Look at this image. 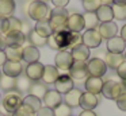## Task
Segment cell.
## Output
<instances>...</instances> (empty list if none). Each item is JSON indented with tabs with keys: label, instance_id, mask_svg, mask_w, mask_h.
I'll return each instance as SVG.
<instances>
[{
	"label": "cell",
	"instance_id": "obj_1",
	"mask_svg": "<svg viewBox=\"0 0 126 116\" xmlns=\"http://www.w3.org/2000/svg\"><path fill=\"white\" fill-rule=\"evenodd\" d=\"M46 45L53 50H66L73 49L77 45H81V35L80 32H72L64 28L60 31H54L50 37H47Z\"/></svg>",
	"mask_w": 126,
	"mask_h": 116
},
{
	"label": "cell",
	"instance_id": "obj_2",
	"mask_svg": "<svg viewBox=\"0 0 126 116\" xmlns=\"http://www.w3.org/2000/svg\"><path fill=\"white\" fill-rule=\"evenodd\" d=\"M50 7L42 0H33L27 7V15L35 22L47 20L50 16Z\"/></svg>",
	"mask_w": 126,
	"mask_h": 116
},
{
	"label": "cell",
	"instance_id": "obj_3",
	"mask_svg": "<svg viewBox=\"0 0 126 116\" xmlns=\"http://www.w3.org/2000/svg\"><path fill=\"white\" fill-rule=\"evenodd\" d=\"M126 93V81L107 80L103 82L102 94L109 100H117L118 96Z\"/></svg>",
	"mask_w": 126,
	"mask_h": 116
},
{
	"label": "cell",
	"instance_id": "obj_4",
	"mask_svg": "<svg viewBox=\"0 0 126 116\" xmlns=\"http://www.w3.org/2000/svg\"><path fill=\"white\" fill-rule=\"evenodd\" d=\"M69 13L65 8H57L54 7L52 11H50V16L47 19L50 27H52L53 32L54 31H60V30L65 28L66 24V19H68Z\"/></svg>",
	"mask_w": 126,
	"mask_h": 116
},
{
	"label": "cell",
	"instance_id": "obj_5",
	"mask_svg": "<svg viewBox=\"0 0 126 116\" xmlns=\"http://www.w3.org/2000/svg\"><path fill=\"white\" fill-rule=\"evenodd\" d=\"M23 103V97L20 93H18L16 90H11L7 92L4 94L3 100H1V104H3V108L10 113H14L18 108L22 105Z\"/></svg>",
	"mask_w": 126,
	"mask_h": 116
},
{
	"label": "cell",
	"instance_id": "obj_6",
	"mask_svg": "<svg viewBox=\"0 0 126 116\" xmlns=\"http://www.w3.org/2000/svg\"><path fill=\"white\" fill-rule=\"evenodd\" d=\"M85 64H87L88 76H91V77H100L102 78L107 72V66H106V64H104V61L102 58L95 57V58L88 59Z\"/></svg>",
	"mask_w": 126,
	"mask_h": 116
},
{
	"label": "cell",
	"instance_id": "obj_7",
	"mask_svg": "<svg viewBox=\"0 0 126 116\" xmlns=\"http://www.w3.org/2000/svg\"><path fill=\"white\" fill-rule=\"evenodd\" d=\"M69 77L73 81H85L90 76L87 72V64L81 61H75L69 69Z\"/></svg>",
	"mask_w": 126,
	"mask_h": 116
},
{
	"label": "cell",
	"instance_id": "obj_8",
	"mask_svg": "<svg viewBox=\"0 0 126 116\" xmlns=\"http://www.w3.org/2000/svg\"><path fill=\"white\" fill-rule=\"evenodd\" d=\"M56 67L58 70H64V72H68L71 69V66L73 65V58H72V54L71 51L68 50H60L57 54H56Z\"/></svg>",
	"mask_w": 126,
	"mask_h": 116
},
{
	"label": "cell",
	"instance_id": "obj_9",
	"mask_svg": "<svg viewBox=\"0 0 126 116\" xmlns=\"http://www.w3.org/2000/svg\"><path fill=\"white\" fill-rule=\"evenodd\" d=\"M81 43L87 46L88 49H96L102 43V37L98 30H85V32L81 35Z\"/></svg>",
	"mask_w": 126,
	"mask_h": 116
},
{
	"label": "cell",
	"instance_id": "obj_10",
	"mask_svg": "<svg viewBox=\"0 0 126 116\" xmlns=\"http://www.w3.org/2000/svg\"><path fill=\"white\" fill-rule=\"evenodd\" d=\"M54 86H56V90L60 94H66L69 90H72L75 88L73 80L69 77V74H60L54 82Z\"/></svg>",
	"mask_w": 126,
	"mask_h": 116
},
{
	"label": "cell",
	"instance_id": "obj_11",
	"mask_svg": "<svg viewBox=\"0 0 126 116\" xmlns=\"http://www.w3.org/2000/svg\"><path fill=\"white\" fill-rule=\"evenodd\" d=\"M65 28L72 32H80L84 30V19L81 13H72L66 19Z\"/></svg>",
	"mask_w": 126,
	"mask_h": 116
},
{
	"label": "cell",
	"instance_id": "obj_12",
	"mask_svg": "<svg viewBox=\"0 0 126 116\" xmlns=\"http://www.w3.org/2000/svg\"><path fill=\"white\" fill-rule=\"evenodd\" d=\"M100 34L102 39H110V38L118 35V26L115 22H104V23H99L98 28H96Z\"/></svg>",
	"mask_w": 126,
	"mask_h": 116
},
{
	"label": "cell",
	"instance_id": "obj_13",
	"mask_svg": "<svg viewBox=\"0 0 126 116\" xmlns=\"http://www.w3.org/2000/svg\"><path fill=\"white\" fill-rule=\"evenodd\" d=\"M44 67H45V65H42L39 61L29 64L27 66H26L25 76L27 78H30L31 81H41L42 73H44Z\"/></svg>",
	"mask_w": 126,
	"mask_h": 116
},
{
	"label": "cell",
	"instance_id": "obj_14",
	"mask_svg": "<svg viewBox=\"0 0 126 116\" xmlns=\"http://www.w3.org/2000/svg\"><path fill=\"white\" fill-rule=\"evenodd\" d=\"M98 104H99V97L96 94L83 92L81 97H80V104H79V107H81L83 111H92L94 108H96Z\"/></svg>",
	"mask_w": 126,
	"mask_h": 116
},
{
	"label": "cell",
	"instance_id": "obj_15",
	"mask_svg": "<svg viewBox=\"0 0 126 116\" xmlns=\"http://www.w3.org/2000/svg\"><path fill=\"white\" fill-rule=\"evenodd\" d=\"M42 101H44L45 107L54 109L57 105H60L61 103H63V96H61V94L58 93L56 89H52V90H49V89H47V92L45 93Z\"/></svg>",
	"mask_w": 126,
	"mask_h": 116
},
{
	"label": "cell",
	"instance_id": "obj_16",
	"mask_svg": "<svg viewBox=\"0 0 126 116\" xmlns=\"http://www.w3.org/2000/svg\"><path fill=\"white\" fill-rule=\"evenodd\" d=\"M103 82L100 77H88L87 80L84 81V86H85V92L88 93H92L98 96L99 93H102V88H103Z\"/></svg>",
	"mask_w": 126,
	"mask_h": 116
},
{
	"label": "cell",
	"instance_id": "obj_17",
	"mask_svg": "<svg viewBox=\"0 0 126 116\" xmlns=\"http://www.w3.org/2000/svg\"><path fill=\"white\" fill-rule=\"evenodd\" d=\"M107 51L109 53H118V54H122L126 49V42L119 37V35H115V37L107 39Z\"/></svg>",
	"mask_w": 126,
	"mask_h": 116
},
{
	"label": "cell",
	"instance_id": "obj_18",
	"mask_svg": "<svg viewBox=\"0 0 126 116\" xmlns=\"http://www.w3.org/2000/svg\"><path fill=\"white\" fill-rule=\"evenodd\" d=\"M3 73L6 76H10V77H19L23 73V66L20 62H14V61H6L3 66Z\"/></svg>",
	"mask_w": 126,
	"mask_h": 116
},
{
	"label": "cell",
	"instance_id": "obj_19",
	"mask_svg": "<svg viewBox=\"0 0 126 116\" xmlns=\"http://www.w3.org/2000/svg\"><path fill=\"white\" fill-rule=\"evenodd\" d=\"M60 73H58V69L53 65H46L44 67V73H42V82L46 84V85H50V84H54L56 80L58 78Z\"/></svg>",
	"mask_w": 126,
	"mask_h": 116
},
{
	"label": "cell",
	"instance_id": "obj_20",
	"mask_svg": "<svg viewBox=\"0 0 126 116\" xmlns=\"http://www.w3.org/2000/svg\"><path fill=\"white\" fill-rule=\"evenodd\" d=\"M71 54H72V58L73 61H81V62H87L90 59V49L87 46L81 45H77L76 47H73L71 50Z\"/></svg>",
	"mask_w": 126,
	"mask_h": 116
},
{
	"label": "cell",
	"instance_id": "obj_21",
	"mask_svg": "<svg viewBox=\"0 0 126 116\" xmlns=\"http://www.w3.org/2000/svg\"><path fill=\"white\" fill-rule=\"evenodd\" d=\"M81 94H83V92L80 90V89L73 88L72 90H69L68 93L64 96V103H65L68 107H71V108L79 107V104H80V97H81Z\"/></svg>",
	"mask_w": 126,
	"mask_h": 116
},
{
	"label": "cell",
	"instance_id": "obj_22",
	"mask_svg": "<svg viewBox=\"0 0 126 116\" xmlns=\"http://www.w3.org/2000/svg\"><path fill=\"white\" fill-rule=\"evenodd\" d=\"M26 40V35L23 32H10L4 35L6 46H22Z\"/></svg>",
	"mask_w": 126,
	"mask_h": 116
},
{
	"label": "cell",
	"instance_id": "obj_23",
	"mask_svg": "<svg viewBox=\"0 0 126 116\" xmlns=\"http://www.w3.org/2000/svg\"><path fill=\"white\" fill-rule=\"evenodd\" d=\"M103 61H104V64H106L107 67H110V69H117V67L125 61V57H123V54L109 53V51H107V54L104 55Z\"/></svg>",
	"mask_w": 126,
	"mask_h": 116
},
{
	"label": "cell",
	"instance_id": "obj_24",
	"mask_svg": "<svg viewBox=\"0 0 126 116\" xmlns=\"http://www.w3.org/2000/svg\"><path fill=\"white\" fill-rule=\"evenodd\" d=\"M7 61H14V62H20L22 61V53L23 47L22 46H6L4 49Z\"/></svg>",
	"mask_w": 126,
	"mask_h": 116
},
{
	"label": "cell",
	"instance_id": "obj_25",
	"mask_svg": "<svg viewBox=\"0 0 126 116\" xmlns=\"http://www.w3.org/2000/svg\"><path fill=\"white\" fill-rule=\"evenodd\" d=\"M39 50L34 46H26L23 47V53H22V59L26 61L27 64H33V62H37L39 59Z\"/></svg>",
	"mask_w": 126,
	"mask_h": 116
},
{
	"label": "cell",
	"instance_id": "obj_26",
	"mask_svg": "<svg viewBox=\"0 0 126 116\" xmlns=\"http://www.w3.org/2000/svg\"><path fill=\"white\" fill-rule=\"evenodd\" d=\"M46 92H47V86H46V84H44L42 81H33L30 89H29V94L35 96L37 99H39L41 101H42V99H44Z\"/></svg>",
	"mask_w": 126,
	"mask_h": 116
},
{
	"label": "cell",
	"instance_id": "obj_27",
	"mask_svg": "<svg viewBox=\"0 0 126 116\" xmlns=\"http://www.w3.org/2000/svg\"><path fill=\"white\" fill-rule=\"evenodd\" d=\"M95 13H96V16H98L99 23H104V22H112V19H114L111 5H104V4H102L100 7L96 10Z\"/></svg>",
	"mask_w": 126,
	"mask_h": 116
},
{
	"label": "cell",
	"instance_id": "obj_28",
	"mask_svg": "<svg viewBox=\"0 0 126 116\" xmlns=\"http://www.w3.org/2000/svg\"><path fill=\"white\" fill-rule=\"evenodd\" d=\"M15 0H0V16L3 18H10L15 12Z\"/></svg>",
	"mask_w": 126,
	"mask_h": 116
},
{
	"label": "cell",
	"instance_id": "obj_29",
	"mask_svg": "<svg viewBox=\"0 0 126 116\" xmlns=\"http://www.w3.org/2000/svg\"><path fill=\"white\" fill-rule=\"evenodd\" d=\"M31 84H33V81H31L30 78H27L26 76L20 74L19 77L15 78V90H16L18 93H20V94L26 93V92H29Z\"/></svg>",
	"mask_w": 126,
	"mask_h": 116
},
{
	"label": "cell",
	"instance_id": "obj_30",
	"mask_svg": "<svg viewBox=\"0 0 126 116\" xmlns=\"http://www.w3.org/2000/svg\"><path fill=\"white\" fill-rule=\"evenodd\" d=\"M34 31H35L37 34H39L41 37H44V38H47V37H50V35L53 34V30H52V27H50V24H49L47 20L37 22L35 26H34Z\"/></svg>",
	"mask_w": 126,
	"mask_h": 116
},
{
	"label": "cell",
	"instance_id": "obj_31",
	"mask_svg": "<svg viewBox=\"0 0 126 116\" xmlns=\"http://www.w3.org/2000/svg\"><path fill=\"white\" fill-rule=\"evenodd\" d=\"M83 19H84V28H87V30L98 28L99 20H98V16H96L95 12H85L83 15Z\"/></svg>",
	"mask_w": 126,
	"mask_h": 116
},
{
	"label": "cell",
	"instance_id": "obj_32",
	"mask_svg": "<svg viewBox=\"0 0 126 116\" xmlns=\"http://www.w3.org/2000/svg\"><path fill=\"white\" fill-rule=\"evenodd\" d=\"M27 38H29V42L31 43V46H34V47H41V46H45L47 42V38H44L41 37L39 34H37L34 30H31L30 32L27 34Z\"/></svg>",
	"mask_w": 126,
	"mask_h": 116
},
{
	"label": "cell",
	"instance_id": "obj_33",
	"mask_svg": "<svg viewBox=\"0 0 126 116\" xmlns=\"http://www.w3.org/2000/svg\"><path fill=\"white\" fill-rule=\"evenodd\" d=\"M0 88L3 89L4 92L15 90V78L3 74L1 77H0Z\"/></svg>",
	"mask_w": 126,
	"mask_h": 116
},
{
	"label": "cell",
	"instance_id": "obj_34",
	"mask_svg": "<svg viewBox=\"0 0 126 116\" xmlns=\"http://www.w3.org/2000/svg\"><path fill=\"white\" fill-rule=\"evenodd\" d=\"M112 10V15H114V19L117 20H126V3L123 4H112L111 5Z\"/></svg>",
	"mask_w": 126,
	"mask_h": 116
},
{
	"label": "cell",
	"instance_id": "obj_35",
	"mask_svg": "<svg viewBox=\"0 0 126 116\" xmlns=\"http://www.w3.org/2000/svg\"><path fill=\"white\" fill-rule=\"evenodd\" d=\"M23 104L29 105L34 112H37V111L42 107V101H41V100L37 99L35 96H31V94H27L26 97H23Z\"/></svg>",
	"mask_w": 126,
	"mask_h": 116
},
{
	"label": "cell",
	"instance_id": "obj_36",
	"mask_svg": "<svg viewBox=\"0 0 126 116\" xmlns=\"http://www.w3.org/2000/svg\"><path fill=\"white\" fill-rule=\"evenodd\" d=\"M22 32V20L15 16H10L8 18V32Z\"/></svg>",
	"mask_w": 126,
	"mask_h": 116
},
{
	"label": "cell",
	"instance_id": "obj_37",
	"mask_svg": "<svg viewBox=\"0 0 126 116\" xmlns=\"http://www.w3.org/2000/svg\"><path fill=\"white\" fill-rule=\"evenodd\" d=\"M53 113L54 116H72V108L68 107L65 103H61L53 109Z\"/></svg>",
	"mask_w": 126,
	"mask_h": 116
},
{
	"label": "cell",
	"instance_id": "obj_38",
	"mask_svg": "<svg viewBox=\"0 0 126 116\" xmlns=\"http://www.w3.org/2000/svg\"><path fill=\"white\" fill-rule=\"evenodd\" d=\"M102 5L100 0H83V7L85 12H96L99 7Z\"/></svg>",
	"mask_w": 126,
	"mask_h": 116
},
{
	"label": "cell",
	"instance_id": "obj_39",
	"mask_svg": "<svg viewBox=\"0 0 126 116\" xmlns=\"http://www.w3.org/2000/svg\"><path fill=\"white\" fill-rule=\"evenodd\" d=\"M14 116H35V112H34L29 105H26L22 103V105L14 112Z\"/></svg>",
	"mask_w": 126,
	"mask_h": 116
},
{
	"label": "cell",
	"instance_id": "obj_40",
	"mask_svg": "<svg viewBox=\"0 0 126 116\" xmlns=\"http://www.w3.org/2000/svg\"><path fill=\"white\" fill-rule=\"evenodd\" d=\"M8 32V18L0 16V35H6Z\"/></svg>",
	"mask_w": 126,
	"mask_h": 116
},
{
	"label": "cell",
	"instance_id": "obj_41",
	"mask_svg": "<svg viewBox=\"0 0 126 116\" xmlns=\"http://www.w3.org/2000/svg\"><path fill=\"white\" fill-rule=\"evenodd\" d=\"M115 70H117V76H118V77H119L122 81H126V61H123Z\"/></svg>",
	"mask_w": 126,
	"mask_h": 116
},
{
	"label": "cell",
	"instance_id": "obj_42",
	"mask_svg": "<svg viewBox=\"0 0 126 116\" xmlns=\"http://www.w3.org/2000/svg\"><path fill=\"white\" fill-rule=\"evenodd\" d=\"M115 103H117V107L119 108L121 111L126 112V93H123V94H121V96H118L117 100H115Z\"/></svg>",
	"mask_w": 126,
	"mask_h": 116
},
{
	"label": "cell",
	"instance_id": "obj_43",
	"mask_svg": "<svg viewBox=\"0 0 126 116\" xmlns=\"http://www.w3.org/2000/svg\"><path fill=\"white\" fill-rule=\"evenodd\" d=\"M35 116H54L52 108H47V107H41L38 111L35 112Z\"/></svg>",
	"mask_w": 126,
	"mask_h": 116
},
{
	"label": "cell",
	"instance_id": "obj_44",
	"mask_svg": "<svg viewBox=\"0 0 126 116\" xmlns=\"http://www.w3.org/2000/svg\"><path fill=\"white\" fill-rule=\"evenodd\" d=\"M52 3L57 8H65L69 4V0H52Z\"/></svg>",
	"mask_w": 126,
	"mask_h": 116
},
{
	"label": "cell",
	"instance_id": "obj_45",
	"mask_svg": "<svg viewBox=\"0 0 126 116\" xmlns=\"http://www.w3.org/2000/svg\"><path fill=\"white\" fill-rule=\"evenodd\" d=\"M6 61H7V58H6V53H4V50H0V66H3Z\"/></svg>",
	"mask_w": 126,
	"mask_h": 116
},
{
	"label": "cell",
	"instance_id": "obj_46",
	"mask_svg": "<svg viewBox=\"0 0 126 116\" xmlns=\"http://www.w3.org/2000/svg\"><path fill=\"white\" fill-rule=\"evenodd\" d=\"M79 116H96V113L94 111H81Z\"/></svg>",
	"mask_w": 126,
	"mask_h": 116
},
{
	"label": "cell",
	"instance_id": "obj_47",
	"mask_svg": "<svg viewBox=\"0 0 126 116\" xmlns=\"http://www.w3.org/2000/svg\"><path fill=\"white\" fill-rule=\"evenodd\" d=\"M119 37H121V38H122V39L126 42V24H123L122 28H121V35H119Z\"/></svg>",
	"mask_w": 126,
	"mask_h": 116
},
{
	"label": "cell",
	"instance_id": "obj_48",
	"mask_svg": "<svg viewBox=\"0 0 126 116\" xmlns=\"http://www.w3.org/2000/svg\"><path fill=\"white\" fill-rule=\"evenodd\" d=\"M6 49V45H4V37L0 35V50H4Z\"/></svg>",
	"mask_w": 126,
	"mask_h": 116
},
{
	"label": "cell",
	"instance_id": "obj_49",
	"mask_svg": "<svg viewBox=\"0 0 126 116\" xmlns=\"http://www.w3.org/2000/svg\"><path fill=\"white\" fill-rule=\"evenodd\" d=\"M102 1V4H104V5H111V4H114V0H100Z\"/></svg>",
	"mask_w": 126,
	"mask_h": 116
},
{
	"label": "cell",
	"instance_id": "obj_50",
	"mask_svg": "<svg viewBox=\"0 0 126 116\" xmlns=\"http://www.w3.org/2000/svg\"><path fill=\"white\" fill-rule=\"evenodd\" d=\"M115 4H123V3H126V0H114Z\"/></svg>",
	"mask_w": 126,
	"mask_h": 116
},
{
	"label": "cell",
	"instance_id": "obj_51",
	"mask_svg": "<svg viewBox=\"0 0 126 116\" xmlns=\"http://www.w3.org/2000/svg\"><path fill=\"white\" fill-rule=\"evenodd\" d=\"M123 57H125V61H126V49H125V51H123Z\"/></svg>",
	"mask_w": 126,
	"mask_h": 116
},
{
	"label": "cell",
	"instance_id": "obj_52",
	"mask_svg": "<svg viewBox=\"0 0 126 116\" xmlns=\"http://www.w3.org/2000/svg\"><path fill=\"white\" fill-rule=\"evenodd\" d=\"M0 116H4V115H3V113H1V112H0Z\"/></svg>",
	"mask_w": 126,
	"mask_h": 116
},
{
	"label": "cell",
	"instance_id": "obj_53",
	"mask_svg": "<svg viewBox=\"0 0 126 116\" xmlns=\"http://www.w3.org/2000/svg\"><path fill=\"white\" fill-rule=\"evenodd\" d=\"M0 77H1V70H0Z\"/></svg>",
	"mask_w": 126,
	"mask_h": 116
},
{
	"label": "cell",
	"instance_id": "obj_54",
	"mask_svg": "<svg viewBox=\"0 0 126 116\" xmlns=\"http://www.w3.org/2000/svg\"><path fill=\"white\" fill-rule=\"evenodd\" d=\"M42 1H45V0H42Z\"/></svg>",
	"mask_w": 126,
	"mask_h": 116
},
{
	"label": "cell",
	"instance_id": "obj_55",
	"mask_svg": "<svg viewBox=\"0 0 126 116\" xmlns=\"http://www.w3.org/2000/svg\"><path fill=\"white\" fill-rule=\"evenodd\" d=\"M8 116H11V115H8Z\"/></svg>",
	"mask_w": 126,
	"mask_h": 116
}]
</instances>
